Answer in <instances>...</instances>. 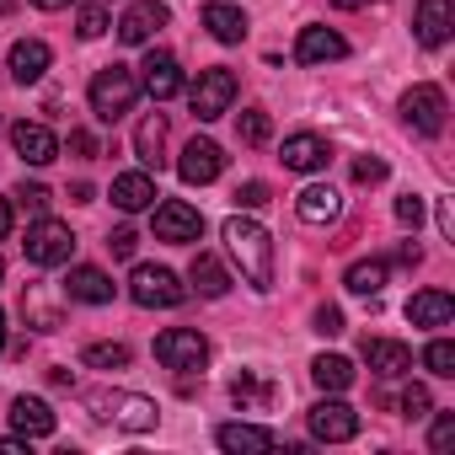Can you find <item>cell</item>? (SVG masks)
Here are the masks:
<instances>
[{
	"label": "cell",
	"mask_w": 455,
	"mask_h": 455,
	"mask_svg": "<svg viewBox=\"0 0 455 455\" xmlns=\"http://www.w3.org/2000/svg\"><path fill=\"white\" fill-rule=\"evenodd\" d=\"M172 22V12L161 6V0H134V6L118 17V44H129V49H140V44H150L161 28Z\"/></svg>",
	"instance_id": "obj_12"
},
{
	"label": "cell",
	"mask_w": 455,
	"mask_h": 455,
	"mask_svg": "<svg viewBox=\"0 0 455 455\" xmlns=\"http://www.w3.org/2000/svg\"><path fill=\"white\" fill-rule=\"evenodd\" d=\"M0 348H6V311H0Z\"/></svg>",
	"instance_id": "obj_52"
},
{
	"label": "cell",
	"mask_w": 455,
	"mask_h": 455,
	"mask_svg": "<svg viewBox=\"0 0 455 455\" xmlns=\"http://www.w3.org/2000/svg\"><path fill=\"white\" fill-rule=\"evenodd\" d=\"M38 12H65V6H76V0H33Z\"/></svg>",
	"instance_id": "obj_50"
},
{
	"label": "cell",
	"mask_w": 455,
	"mask_h": 455,
	"mask_svg": "<svg viewBox=\"0 0 455 455\" xmlns=\"http://www.w3.org/2000/svg\"><path fill=\"white\" fill-rule=\"evenodd\" d=\"M92 407H97V418H113V423L129 428V434H145V428H156V418H161L150 396H108V391H97Z\"/></svg>",
	"instance_id": "obj_9"
},
{
	"label": "cell",
	"mask_w": 455,
	"mask_h": 455,
	"mask_svg": "<svg viewBox=\"0 0 455 455\" xmlns=\"http://www.w3.org/2000/svg\"><path fill=\"white\" fill-rule=\"evenodd\" d=\"M364 364L380 375V380H396L412 370V348L396 343V338H364Z\"/></svg>",
	"instance_id": "obj_19"
},
{
	"label": "cell",
	"mask_w": 455,
	"mask_h": 455,
	"mask_svg": "<svg viewBox=\"0 0 455 455\" xmlns=\"http://www.w3.org/2000/svg\"><path fill=\"white\" fill-rule=\"evenodd\" d=\"M22 316H28V327H38V332H54V327H65V316H60V306H49L38 284H33V290L22 295Z\"/></svg>",
	"instance_id": "obj_32"
},
{
	"label": "cell",
	"mask_w": 455,
	"mask_h": 455,
	"mask_svg": "<svg viewBox=\"0 0 455 455\" xmlns=\"http://www.w3.org/2000/svg\"><path fill=\"white\" fill-rule=\"evenodd\" d=\"M295 60L300 65H338V60H348V38L338 28H300Z\"/></svg>",
	"instance_id": "obj_13"
},
{
	"label": "cell",
	"mask_w": 455,
	"mask_h": 455,
	"mask_svg": "<svg viewBox=\"0 0 455 455\" xmlns=\"http://www.w3.org/2000/svg\"><path fill=\"white\" fill-rule=\"evenodd\" d=\"M268 198H274V193H268V182H242V188H236V209H247V214H252V209H263Z\"/></svg>",
	"instance_id": "obj_40"
},
{
	"label": "cell",
	"mask_w": 455,
	"mask_h": 455,
	"mask_svg": "<svg viewBox=\"0 0 455 455\" xmlns=\"http://www.w3.org/2000/svg\"><path fill=\"white\" fill-rule=\"evenodd\" d=\"M156 359H161V370L193 375V370L209 364V338H204L198 327H166V332L156 338Z\"/></svg>",
	"instance_id": "obj_4"
},
{
	"label": "cell",
	"mask_w": 455,
	"mask_h": 455,
	"mask_svg": "<svg viewBox=\"0 0 455 455\" xmlns=\"http://www.w3.org/2000/svg\"><path fill=\"white\" fill-rule=\"evenodd\" d=\"M86 102H92V113H97L102 124H118V118L140 102V76H134L129 65H102V70L92 76V86H86Z\"/></svg>",
	"instance_id": "obj_2"
},
{
	"label": "cell",
	"mask_w": 455,
	"mask_h": 455,
	"mask_svg": "<svg viewBox=\"0 0 455 455\" xmlns=\"http://www.w3.org/2000/svg\"><path fill=\"white\" fill-rule=\"evenodd\" d=\"M386 279H391V263H386V258H359V263H348V274H343L348 295H364V300H375V295L386 290Z\"/></svg>",
	"instance_id": "obj_26"
},
{
	"label": "cell",
	"mask_w": 455,
	"mask_h": 455,
	"mask_svg": "<svg viewBox=\"0 0 455 455\" xmlns=\"http://www.w3.org/2000/svg\"><path fill=\"white\" fill-rule=\"evenodd\" d=\"M236 134H242V145H268L274 124H268V113H263V108H247V113L236 118Z\"/></svg>",
	"instance_id": "obj_35"
},
{
	"label": "cell",
	"mask_w": 455,
	"mask_h": 455,
	"mask_svg": "<svg viewBox=\"0 0 455 455\" xmlns=\"http://www.w3.org/2000/svg\"><path fill=\"white\" fill-rule=\"evenodd\" d=\"M76 33H81L86 44H92V38H102V33H108V12H102V6H86V12L76 17Z\"/></svg>",
	"instance_id": "obj_38"
},
{
	"label": "cell",
	"mask_w": 455,
	"mask_h": 455,
	"mask_svg": "<svg viewBox=\"0 0 455 455\" xmlns=\"http://www.w3.org/2000/svg\"><path fill=\"white\" fill-rule=\"evenodd\" d=\"M188 102H193V118L198 124H214L231 113L236 102V76L231 70H198V81L188 86Z\"/></svg>",
	"instance_id": "obj_5"
},
{
	"label": "cell",
	"mask_w": 455,
	"mask_h": 455,
	"mask_svg": "<svg viewBox=\"0 0 455 455\" xmlns=\"http://www.w3.org/2000/svg\"><path fill=\"white\" fill-rule=\"evenodd\" d=\"M450 316H455V300L444 290H418L407 300V322L412 327H450Z\"/></svg>",
	"instance_id": "obj_24"
},
{
	"label": "cell",
	"mask_w": 455,
	"mask_h": 455,
	"mask_svg": "<svg viewBox=\"0 0 455 455\" xmlns=\"http://www.w3.org/2000/svg\"><path fill=\"white\" fill-rule=\"evenodd\" d=\"M204 28H209L214 44H242L247 38V12L231 6V0H209V6H204Z\"/></svg>",
	"instance_id": "obj_21"
},
{
	"label": "cell",
	"mask_w": 455,
	"mask_h": 455,
	"mask_svg": "<svg viewBox=\"0 0 455 455\" xmlns=\"http://www.w3.org/2000/svg\"><path fill=\"white\" fill-rule=\"evenodd\" d=\"M311 380H316L322 391H348V386H354V364H348L343 354H316V359H311Z\"/></svg>",
	"instance_id": "obj_30"
},
{
	"label": "cell",
	"mask_w": 455,
	"mask_h": 455,
	"mask_svg": "<svg viewBox=\"0 0 455 455\" xmlns=\"http://www.w3.org/2000/svg\"><path fill=\"white\" fill-rule=\"evenodd\" d=\"M188 279H193V290H198L204 300H220L225 290H231V274H225V263H220V258H209V252H198V258H193Z\"/></svg>",
	"instance_id": "obj_28"
},
{
	"label": "cell",
	"mask_w": 455,
	"mask_h": 455,
	"mask_svg": "<svg viewBox=\"0 0 455 455\" xmlns=\"http://www.w3.org/2000/svg\"><path fill=\"white\" fill-rule=\"evenodd\" d=\"M129 300L145 306V311H172L188 300V284L172 274V268H156V263H140L134 279H129Z\"/></svg>",
	"instance_id": "obj_3"
},
{
	"label": "cell",
	"mask_w": 455,
	"mask_h": 455,
	"mask_svg": "<svg viewBox=\"0 0 455 455\" xmlns=\"http://www.w3.org/2000/svg\"><path fill=\"white\" fill-rule=\"evenodd\" d=\"M220 172H225V150H220L214 140H188V145H182L177 177H182L188 188H204V182H214Z\"/></svg>",
	"instance_id": "obj_11"
},
{
	"label": "cell",
	"mask_w": 455,
	"mask_h": 455,
	"mask_svg": "<svg viewBox=\"0 0 455 455\" xmlns=\"http://www.w3.org/2000/svg\"><path fill=\"white\" fill-rule=\"evenodd\" d=\"M113 204H118L124 214L150 209V204H156V177H150V172H124V177H113Z\"/></svg>",
	"instance_id": "obj_23"
},
{
	"label": "cell",
	"mask_w": 455,
	"mask_h": 455,
	"mask_svg": "<svg viewBox=\"0 0 455 455\" xmlns=\"http://www.w3.org/2000/svg\"><path fill=\"white\" fill-rule=\"evenodd\" d=\"M28 263H38V268H60V263H70V252H76V236H70V225L65 220H49V214H38V225H28Z\"/></svg>",
	"instance_id": "obj_6"
},
{
	"label": "cell",
	"mask_w": 455,
	"mask_h": 455,
	"mask_svg": "<svg viewBox=\"0 0 455 455\" xmlns=\"http://www.w3.org/2000/svg\"><path fill=\"white\" fill-rule=\"evenodd\" d=\"M396 263H402V268H418V263H423V252H418V247H412V242H407V247H402V252H396Z\"/></svg>",
	"instance_id": "obj_46"
},
{
	"label": "cell",
	"mask_w": 455,
	"mask_h": 455,
	"mask_svg": "<svg viewBox=\"0 0 455 455\" xmlns=\"http://www.w3.org/2000/svg\"><path fill=\"white\" fill-rule=\"evenodd\" d=\"M311 327H316L322 338H338V332H343V311H338V306H316V316H311Z\"/></svg>",
	"instance_id": "obj_42"
},
{
	"label": "cell",
	"mask_w": 455,
	"mask_h": 455,
	"mask_svg": "<svg viewBox=\"0 0 455 455\" xmlns=\"http://www.w3.org/2000/svg\"><path fill=\"white\" fill-rule=\"evenodd\" d=\"M214 444H220V450H274L279 434L263 428V423H220V428H214Z\"/></svg>",
	"instance_id": "obj_25"
},
{
	"label": "cell",
	"mask_w": 455,
	"mask_h": 455,
	"mask_svg": "<svg viewBox=\"0 0 455 455\" xmlns=\"http://www.w3.org/2000/svg\"><path fill=\"white\" fill-rule=\"evenodd\" d=\"M204 236V214L182 198H166L156 204V242H172V247H193Z\"/></svg>",
	"instance_id": "obj_8"
},
{
	"label": "cell",
	"mask_w": 455,
	"mask_h": 455,
	"mask_svg": "<svg viewBox=\"0 0 455 455\" xmlns=\"http://www.w3.org/2000/svg\"><path fill=\"white\" fill-rule=\"evenodd\" d=\"M140 92H150L156 102L177 97V92H182V65H177V54L150 49V54H145V65H140Z\"/></svg>",
	"instance_id": "obj_14"
},
{
	"label": "cell",
	"mask_w": 455,
	"mask_h": 455,
	"mask_svg": "<svg viewBox=\"0 0 455 455\" xmlns=\"http://www.w3.org/2000/svg\"><path fill=\"white\" fill-rule=\"evenodd\" d=\"M81 364H86V370H124V364H129V343H92V348L81 354Z\"/></svg>",
	"instance_id": "obj_33"
},
{
	"label": "cell",
	"mask_w": 455,
	"mask_h": 455,
	"mask_svg": "<svg viewBox=\"0 0 455 455\" xmlns=\"http://www.w3.org/2000/svg\"><path fill=\"white\" fill-rule=\"evenodd\" d=\"M231 402H236V407H242V412H263V407H268V402H274V386H268V380H258V375H247V370H242V375H236V380H231Z\"/></svg>",
	"instance_id": "obj_31"
},
{
	"label": "cell",
	"mask_w": 455,
	"mask_h": 455,
	"mask_svg": "<svg viewBox=\"0 0 455 455\" xmlns=\"http://www.w3.org/2000/svg\"><path fill=\"white\" fill-rule=\"evenodd\" d=\"M22 450H28V439H22V434H17V439H0V455H22Z\"/></svg>",
	"instance_id": "obj_47"
},
{
	"label": "cell",
	"mask_w": 455,
	"mask_h": 455,
	"mask_svg": "<svg viewBox=\"0 0 455 455\" xmlns=\"http://www.w3.org/2000/svg\"><path fill=\"white\" fill-rule=\"evenodd\" d=\"M65 295H70V300H81V306H108V300H113V279H108L102 268L81 263V268H70Z\"/></svg>",
	"instance_id": "obj_22"
},
{
	"label": "cell",
	"mask_w": 455,
	"mask_h": 455,
	"mask_svg": "<svg viewBox=\"0 0 455 455\" xmlns=\"http://www.w3.org/2000/svg\"><path fill=\"white\" fill-rule=\"evenodd\" d=\"M134 247H140V236L129 231V225H118V231L108 236V252H113V258H134Z\"/></svg>",
	"instance_id": "obj_43"
},
{
	"label": "cell",
	"mask_w": 455,
	"mask_h": 455,
	"mask_svg": "<svg viewBox=\"0 0 455 455\" xmlns=\"http://www.w3.org/2000/svg\"><path fill=\"white\" fill-rule=\"evenodd\" d=\"M311 434H316L322 444H343V439L359 434V412H354L348 402H338V391H327V402L311 407Z\"/></svg>",
	"instance_id": "obj_10"
},
{
	"label": "cell",
	"mask_w": 455,
	"mask_h": 455,
	"mask_svg": "<svg viewBox=\"0 0 455 455\" xmlns=\"http://www.w3.org/2000/svg\"><path fill=\"white\" fill-rule=\"evenodd\" d=\"M161 150H166V113H145L134 129V156L145 166H161Z\"/></svg>",
	"instance_id": "obj_29"
},
{
	"label": "cell",
	"mask_w": 455,
	"mask_h": 455,
	"mask_svg": "<svg viewBox=\"0 0 455 455\" xmlns=\"http://www.w3.org/2000/svg\"><path fill=\"white\" fill-rule=\"evenodd\" d=\"M444 113H450V102H444V92L439 86H412L407 97H402V124L412 129V134H423V140H434V134H444Z\"/></svg>",
	"instance_id": "obj_7"
},
{
	"label": "cell",
	"mask_w": 455,
	"mask_h": 455,
	"mask_svg": "<svg viewBox=\"0 0 455 455\" xmlns=\"http://www.w3.org/2000/svg\"><path fill=\"white\" fill-rule=\"evenodd\" d=\"M70 150H76L81 161H92V156H97V140H92L86 129H70Z\"/></svg>",
	"instance_id": "obj_45"
},
{
	"label": "cell",
	"mask_w": 455,
	"mask_h": 455,
	"mask_svg": "<svg viewBox=\"0 0 455 455\" xmlns=\"http://www.w3.org/2000/svg\"><path fill=\"white\" fill-rule=\"evenodd\" d=\"M54 65V49L44 44V38H17L12 44V60H6V70L22 81V86H33V81H44V70Z\"/></svg>",
	"instance_id": "obj_16"
},
{
	"label": "cell",
	"mask_w": 455,
	"mask_h": 455,
	"mask_svg": "<svg viewBox=\"0 0 455 455\" xmlns=\"http://www.w3.org/2000/svg\"><path fill=\"white\" fill-rule=\"evenodd\" d=\"M327 161H332V145H327L322 134L300 129V134L284 140V166H290V172H306V177H311V172H322Z\"/></svg>",
	"instance_id": "obj_18"
},
{
	"label": "cell",
	"mask_w": 455,
	"mask_h": 455,
	"mask_svg": "<svg viewBox=\"0 0 455 455\" xmlns=\"http://www.w3.org/2000/svg\"><path fill=\"white\" fill-rule=\"evenodd\" d=\"M396 220H402V225H412V231H418V220H423V198L402 193V198H396Z\"/></svg>",
	"instance_id": "obj_44"
},
{
	"label": "cell",
	"mask_w": 455,
	"mask_h": 455,
	"mask_svg": "<svg viewBox=\"0 0 455 455\" xmlns=\"http://www.w3.org/2000/svg\"><path fill=\"white\" fill-rule=\"evenodd\" d=\"M332 6H338V12H354V6H364V0H332Z\"/></svg>",
	"instance_id": "obj_51"
},
{
	"label": "cell",
	"mask_w": 455,
	"mask_h": 455,
	"mask_svg": "<svg viewBox=\"0 0 455 455\" xmlns=\"http://www.w3.org/2000/svg\"><path fill=\"white\" fill-rule=\"evenodd\" d=\"M428 444H434V455H450V450H455V412H439V418H434Z\"/></svg>",
	"instance_id": "obj_37"
},
{
	"label": "cell",
	"mask_w": 455,
	"mask_h": 455,
	"mask_svg": "<svg viewBox=\"0 0 455 455\" xmlns=\"http://www.w3.org/2000/svg\"><path fill=\"white\" fill-rule=\"evenodd\" d=\"M220 236H225V247H231V258H236V268L252 290H274V236L252 214H231Z\"/></svg>",
	"instance_id": "obj_1"
},
{
	"label": "cell",
	"mask_w": 455,
	"mask_h": 455,
	"mask_svg": "<svg viewBox=\"0 0 455 455\" xmlns=\"http://www.w3.org/2000/svg\"><path fill=\"white\" fill-rule=\"evenodd\" d=\"M354 182H364V188H370V182H386V161H380V156H359V161H354Z\"/></svg>",
	"instance_id": "obj_41"
},
{
	"label": "cell",
	"mask_w": 455,
	"mask_h": 455,
	"mask_svg": "<svg viewBox=\"0 0 455 455\" xmlns=\"http://www.w3.org/2000/svg\"><path fill=\"white\" fill-rule=\"evenodd\" d=\"M423 370L439 375V380H450V375H455V343H450V338H434V343L423 348Z\"/></svg>",
	"instance_id": "obj_34"
},
{
	"label": "cell",
	"mask_w": 455,
	"mask_h": 455,
	"mask_svg": "<svg viewBox=\"0 0 455 455\" xmlns=\"http://www.w3.org/2000/svg\"><path fill=\"white\" fill-rule=\"evenodd\" d=\"M12 145H17V156H22L28 166H49V161L60 156V140H54V129H49V124H28V118L12 129Z\"/></svg>",
	"instance_id": "obj_17"
},
{
	"label": "cell",
	"mask_w": 455,
	"mask_h": 455,
	"mask_svg": "<svg viewBox=\"0 0 455 455\" xmlns=\"http://www.w3.org/2000/svg\"><path fill=\"white\" fill-rule=\"evenodd\" d=\"M412 28H418V44L423 49H444L450 33H455V6H450V0H418Z\"/></svg>",
	"instance_id": "obj_15"
},
{
	"label": "cell",
	"mask_w": 455,
	"mask_h": 455,
	"mask_svg": "<svg viewBox=\"0 0 455 455\" xmlns=\"http://www.w3.org/2000/svg\"><path fill=\"white\" fill-rule=\"evenodd\" d=\"M295 214H300L306 225H332V220L343 214V193H338L332 182H311V188L295 198Z\"/></svg>",
	"instance_id": "obj_20"
},
{
	"label": "cell",
	"mask_w": 455,
	"mask_h": 455,
	"mask_svg": "<svg viewBox=\"0 0 455 455\" xmlns=\"http://www.w3.org/2000/svg\"><path fill=\"white\" fill-rule=\"evenodd\" d=\"M12 428H17L22 439H44V434H54V412H49V402H38V396H17V402H12Z\"/></svg>",
	"instance_id": "obj_27"
},
{
	"label": "cell",
	"mask_w": 455,
	"mask_h": 455,
	"mask_svg": "<svg viewBox=\"0 0 455 455\" xmlns=\"http://www.w3.org/2000/svg\"><path fill=\"white\" fill-rule=\"evenodd\" d=\"M0 279H6V258H0Z\"/></svg>",
	"instance_id": "obj_53"
},
{
	"label": "cell",
	"mask_w": 455,
	"mask_h": 455,
	"mask_svg": "<svg viewBox=\"0 0 455 455\" xmlns=\"http://www.w3.org/2000/svg\"><path fill=\"white\" fill-rule=\"evenodd\" d=\"M12 231V198H0V236Z\"/></svg>",
	"instance_id": "obj_49"
},
{
	"label": "cell",
	"mask_w": 455,
	"mask_h": 455,
	"mask_svg": "<svg viewBox=\"0 0 455 455\" xmlns=\"http://www.w3.org/2000/svg\"><path fill=\"white\" fill-rule=\"evenodd\" d=\"M70 204H92V182H76L70 188Z\"/></svg>",
	"instance_id": "obj_48"
},
{
	"label": "cell",
	"mask_w": 455,
	"mask_h": 455,
	"mask_svg": "<svg viewBox=\"0 0 455 455\" xmlns=\"http://www.w3.org/2000/svg\"><path fill=\"white\" fill-rule=\"evenodd\" d=\"M12 198H17V204H22L28 214H44V209H49V188H44V182H22V188H17Z\"/></svg>",
	"instance_id": "obj_39"
},
{
	"label": "cell",
	"mask_w": 455,
	"mask_h": 455,
	"mask_svg": "<svg viewBox=\"0 0 455 455\" xmlns=\"http://www.w3.org/2000/svg\"><path fill=\"white\" fill-rule=\"evenodd\" d=\"M396 407H402V418H428V412H434V396H428V386H418V380H412V386L402 391V402H396Z\"/></svg>",
	"instance_id": "obj_36"
}]
</instances>
